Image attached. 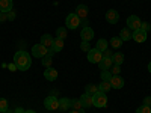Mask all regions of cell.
Instances as JSON below:
<instances>
[{
	"label": "cell",
	"mask_w": 151,
	"mask_h": 113,
	"mask_svg": "<svg viewBox=\"0 0 151 113\" xmlns=\"http://www.w3.org/2000/svg\"><path fill=\"white\" fill-rule=\"evenodd\" d=\"M148 71L151 72V62H150V64H148Z\"/></svg>",
	"instance_id": "cell-44"
},
{
	"label": "cell",
	"mask_w": 151,
	"mask_h": 113,
	"mask_svg": "<svg viewBox=\"0 0 151 113\" xmlns=\"http://www.w3.org/2000/svg\"><path fill=\"white\" fill-rule=\"evenodd\" d=\"M92 103H94V107H98V109H104L107 106V97L106 94L103 92H97L95 95H92Z\"/></svg>",
	"instance_id": "cell-2"
},
{
	"label": "cell",
	"mask_w": 151,
	"mask_h": 113,
	"mask_svg": "<svg viewBox=\"0 0 151 113\" xmlns=\"http://www.w3.org/2000/svg\"><path fill=\"white\" fill-rule=\"evenodd\" d=\"M119 38H121V41H129L132 39V30L129 27H122L121 32H119Z\"/></svg>",
	"instance_id": "cell-19"
},
{
	"label": "cell",
	"mask_w": 151,
	"mask_h": 113,
	"mask_svg": "<svg viewBox=\"0 0 151 113\" xmlns=\"http://www.w3.org/2000/svg\"><path fill=\"white\" fill-rule=\"evenodd\" d=\"M94 30L89 27V26H88V27H83L82 29V32H80V38H82V41H88V42H89L91 39H92V38H94Z\"/></svg>",
	"instance_id": "cell-10"
},
{
	"label": "cell",
	"mask_w": 151,
	"mask_h": 113,
	"mask_svg": "<svg viewBox=\"0 0 151 113\" xmlns=\"http://www.w3.org/2000/svg\"><path fill=\"white\" fill-rule=\"evenodd\" d=\"M8 110H9L8 99L6 98H0V113H6Z\"/></svg>",
	"instance_id": "cell-26"
},
{
	"label": "cell",
	"mask_w": 151,
	"mask_h": 113,
	"mask_svg": "<svg viewBox=\"0 0 151 113\" xmlns=\"http://www.w3.org/2000/svg\"><path fill=\"white\" fill-rule=\"evenodd\" d=\"M141 26H142V21H141V18L137 17V15H130V17L127 18V27H129L132 32H133V30H139Z\"/></svg>",
	"instance_id": "cell-5"
},
{
	"label": "cell",
	"mask_w": 151,
	"mask_h": 113,
	"mask_svg": "<svg viewBox=\"0 0 151 113\" xmlns=\"http://www.w3.org/2000/svg\"><path fill=\"white\" fill-rule=\"evenodd\" d=\"M112 89V86H110V82H100V84H98V91L100 92H103V94H107L109 91Z\"/></svg>",
	"instance_id": "cell-23"
},
{
	"label": "cell",
	"mask_w": 151,
	"mask_h": 113,
	"mask_svg": "<svg viewBox=\"0 0 151 113\" xmlns=\"http://www.w3.org/2000/svg\"><path fill=\"white\" fill-rule=\"evenodd\" d=\"M109 44H110L113 48H119V47L122 45V41H121V38H119V36H118V38H116V36H113Z\"/></svg>",
	"instance_id": "cell-27"
},
{
	"label": "cell",
	"mask_w": 151,
	"mask_h": 113,
	"mask_svg": "<svg viewBox=\"0 0 151 113\" xmlns=\"http://www.w3.org/2000/svg\"><path fill=\"white\" fill-rule=\"evenodd\" d=\"M98 92V84H94V83H89L85 86V94H89V95H95Z\"/></svg>",
	"instance_id": "cell-22"
},
{
	"label": "cell",
	"mask_w": 151,
	"mask_h": 113,
	"mask_svg": "<svg viewBox=\"0 0 151 113\" xmlns=\"http://www.w3.org/2000/svg\"><path fill=\"white\" fill-rule=\"evenodd\" d=\"M44 79L45 80H48V82H55L56 79H58V69H55V68H47L45 71H44Z\"/></svg>",
	"instance_id": "cell-13"
},
{
	"label": "cell",
	"mask_w": 151,
	"mask_h": 113,
	"mask_svg": "<svg viewBox=\"0 0 151 113\" xmlns=\"http://www.w3.org/2000/svg\"><path fill=\"white\" fill-rule=\"evenodd\" d=\"M95 48L98 50V51H101V53H103V51H106V50L109 48V42L104 39V38H101V39H98V41H97Z\"/></svg>",
	"instance_id": "cell-21"
},
{
	"label": "cell",
	"mask_w": 151,
	"mask_h": 113,
	"mask_svg": "<svg viewBox=\"0 0 151 113\" xmlns=\"http://www.w3.org/2000/svg\"><path fill=\"white\" fill-rule=\"evenodd\" d=\"M110 86L113 87V89H122L124 87V79L119 77V75H112Z\"/></svg>",
	"instance_id": "cell-12"
},
{
	"label": "cell",
	"mask_w": 151,
	"mask_h": 113,
	"mask_svg": "<svg viewBox=\"0 0 151 113\" xmlns=\"http://www.w3.org/2000/svg\"><path fill=\"white\" fill-rule=\"evenodd\" d=\"M147 36H148V33L144 32L142 29H139V30H133V32H132V39L136 41V42H139V44H142V42L147 41Z\"/></svg>",
	"instance_id": "cell-8"
},
{
	"label": "cell",
	"mask_w": 151,
	"mask_h": 113,
	"mask_svg": "<svg viewBox=\"0 0 151 113\" xmlns=\"http://www.w3.org/2000/svg\"><path fill=\"white\" fill-rule=\"evenodd\" d=\"M80 24H82L83 27H88V26H89V21H88V20L85 18V20H80Z\"/></svg>",
	"instance_id": "cell-38"
},
{
	"label": "cell",
	"mask_w": 151,
	"mask_h": 113,
	"mask_svg": "<svg viewBox=\"0 0 151 113\" xmlns=\"http://www.w3.org/2000/svg\"><path fill=\"white\" fill-rule=\"evenodd\" d=\"M44 107L47 110H59V99L56 98V95H48L44 99Z\"/></svg>",
	"instance_id": "cell-4"
},
{
	"label": "cell",
	"mask_w": 151,
	"mask_h": 113,
	"mask_svg": "<svg viewBox=\"0 0 151 113\" xmlns=\"http://www.w3.org/2000/svg\"><path fill=\"white\" fill-rule=\"evenodd\" d=\"M71 107H73L74 110H82V109H83V106H82V103H80L79 98L71 99Z\"/></svg>",
	"instance_id": "cell-30"
},
{
	"label": "cell",
	"mask_w": 151,
	"mask_h": 113,
	"mask_svg": "<svg viewBox=\"0 0 151 113\" xmlns=\"http://www.w3.org/2000/svg\"><path fill=\"white\" fill-rule=\"evenodd\" d=\"M79 26H80V18L76 15V12L68 14L67 15V20H65V27L67 29H71V30H76Z\"/></svg>",
	"instance_id": "cell-3"
},
{
	"label": "cell",
	"mask_w": 151,
	"mask_h": 113,
	"mask_svg": "<svg viewBox=\"0 0 151 113\" xmlns=\"http://www.w3.org/2000/svg\"><path fill=\"white\" fill-rule=\"evenodd\" d=\"M79 99H80L83 109H88V107H92V106H94V103H92V95H89V94H83Z\"/></svg>",
	"instance_id": "cell-14"
},
{
	"label": "cell",
	"mask_w": 151,
	"mask_h": 113,
	"mask_svg": "<svg viewBox=\"0 0 151 113\" xmlns=\"http://www.w3.org/2000/svg\"><path fill=\"white\" fill-rule=\"evenodd\" d=\"M52 50H53L55 53L62 51V50H64V39H59V38H55V42H53V45H52Z\"/></svg>",
	"instance_id": "cell-20"
},
{
	"label": "cell",
	"mask_w": 151,
	"mask_h": 113,
	"mask_svg": "<svg viewBox=\"0 0 151 113\" xmlns=\"http://www.w3.org/2000/svg\"><path fill=\"white\" fill-rule=\"evenodd\" d=\"M67 27H59L58 30H56V38H59V39H65L67 38Z\"/></svg>",
	"instance_id": "cell-28"
},
{
	"label": "cell",
	"mask_w": 151,
	"mask_h": 113,
	"mask_svg": "<svg viewBox=\"0 0 151 113\" xmlns=\"http://www.w3.org/2000/svg\"><path fill=\"white\" fill-rule=\"evenodd\" d=\"M100 69H110L112 65H113V62H112V57H103L101 60H100Z\"/></svg>",
	"instance_id": "cell-18"
},
{
	"label": "cell",
	"mask_w": 151,
	"mask_h": 113,
	"mask_svg": "<svg viewBox=\"0 0 151 113\" xmlns=\"http://www.w3.org/2000/svg\"><path fill=\"white\" fill-rule=\"evenodd\" d=\"M53 42H55V38H53L52 35H48V33H44V35L41 36V44H42L44 47H47V48H52Z\"/></svg>",
	"instance_id": "cell-16"
},
{
	"label": "cell",
	"mask_w": 151,
	"mask_h": 113,
	"mask_svg": "<svg viewBox=\"0 0 151 113\" xmlns=\"http://www.w3.org/2000/svg\"><path fill=\"white\" fill-rule=\"evenodd\" d=\"M88 14H89V9H88L86 5H79L77 8H76V15H77L80 20L88 18Z\"/></svg>",
	"instance_id": "cell-11"
},
{
	"label": "cell",
	"mask_w": 151,
	"mask_h": 113,
	"mask_svg": "<svg viewBox=\"0 0 151 113\" xmlns=\"http://www.w3.org/2000/svg\"><path fill=\"white\" fill-rule=\"evenodd\" d=\"M12 8H14L12 0H0V12H5V14H8L9 11H12Z\"/></svg>",
	"instance_id": "cell-15"
},
{
	"label": "cell",
	"mask_w": 151,
	"mask_h": 113,
	"mask_svg": "<svg viewBox=\"0 0 151 113\" xmlns=\"http://www.w3.org/2000/svg\"><path fill=\"white\" fill-rule=\"evenodd\" d=\"M101 59H103V53L98 51L97 48H91L88 51V62H91V64H100Z\"/></svg>",
	"instance_id": "cell-6"
},
{
	"label": "cell",
	"mask_w": 151,
	"mask_h": 113,
	"mask_svg": "<svg viewBox=\"0 0 151 113\" xmlns=\"http://www.w3.org/2000/svg\"><path fill=\"white\" fill-rule=\"evenodd\" d=\"M47 53H48V48L44 47L42 44H36V45L32 47V56H33V57H38V59L41 57V59H42Z\"/></svg>",
	"instance_id": "cell-7"
},
{
	"label": "cell",
	"mask_w": 151,
	"mask_h": 113,
	"mask_svg": "<svg viewBox=\"0 0 151 113\" xmlns=\"http://www.w3.org/2000/svg\"><path fill=\"white\" fill-rule=\"evenodd\" d=\"M112 62L115 65H121L122 62H124V54L122 53H115V54H112Z\"/></svg>",
	"instance_id": "cell-25"
},
{
	"label": "cell",
	"mask_w": 151,
	"mask_h": 113,
	"mask_svg": "<svg viewBox=\"0 0 151 113\" xmlns=\"http://www.w3.org/2000/svg\"><path fill=\"white\" fill-rule=\"evenodd\" d=\"M144 106L151 107V97H145V98H144Z\"/></svg>",
	"instance_id": "cell-37"
},
{
	"label": "cell",
	"mask_w": 151,
	"mask_h": 113,
	"mask_svg": "<svg viewBox=\"0 0 151 113\" xmlns=\"http://www.w3.org/2000/svg\"><path fill=\"white\" fill-rule=\"evenodd\" d=\"M103 57H112V53H110L109 48L106 50V51H103Z\"/></svg>",
	"instance_id": "cell-39"
},
{
	"label": "cell",
	"mask_w": 151,
	"mask_h": 113,
	"mask_svg": "<svg viewBox=\"0 0 151 113\" xmlns=\"http://www.w3.org/2000/svg\"><path fill=\"white\" fill-rule=\"evenodd\" d=\"M68 113H79V110H71V112H68Z\"/></svg>",
	"instance_id": "cell-43"
},
{
	"label": "cell",
	"mask_w": 151,
	"mask_h": 113,
	"mask_svg": "<svg viewBox=\"0 0 151 113\" xmlns=\"http://www.w3.org/2000/svg\"><path fill=\"white\" fill-rule=\"evenodd\" d=\"M14 112H15V113H24V112H26V110H24L23 107H17V109H15Z\"/></svg>",
	"instance_id": "cell-40"
},
{
	"label": "cell",
	"mask_w": 151,
	"mask_h": 113,
	"mask_svg": "<svg viewBox=\"0 0 151 113\" xmlns=\"http://www.w3.org/2000/svg\"><path fill=\"white\" fill-rule=\"evenodd\" d=\"M6 15H8V21H12V20H15V15H17V14H15V11L12 9V11H9V12H8Z\"/></svg>",
	"instance_id": "cell-34"
},
{
	"label": "cell",
	"mask_w": 151,
	"mask_h": 113,
	"mask_svg": "<svg viewBox=\"0 0 151 113\" xmlns=\"http://www.w3.org/2000/svg\"><path fill=\"white\" fill-rule=\"evenodd\" d=\"M101 80L103 82H110L112 80V72L109 69H103L101 71Z\"/></svg>",
	"instance_id": "cell-29"
},
{
	"label": "cell",
	"mask_w": 151,
	"mask_h": 113,
	"mask_svg": "<svg viewBox=\"0 0 151 113\" xmlns=\"http://www.w3.org/2000/svg\"><path fill=\"white\" fill-rule=\"evenodd\" d=\"M109 71L112 72V75H119V72H121V65H115V64H113Z\"/></svg>",
	"instance_id": "cell-31"
},
{
	"label": "cell",
	"mask_w": 151,
	"mask_h": 113,
	"mask_svg": "<svg viewBox=\"0 0 151 113\" xmlns=\"http://www.w3.org/2000/svg\"><path fill=\"white\" fill-rule=\"evenodd\" d=\"M52 62H53V56L48 54V53L41 59V64H42V67H45V68H50V67H52Z\"/></svg>",
	"instance_id": "cell-24"
},
{
	"label": "cell",
	"mask_w": 151,
	"mask_h": 113,
	"mask_svg": "<svg viewBox=\"0 0 151 113\" xmlns=\"http://www.w3.org/2000/svg\"><path fill=\"white\" fill-rule=\"evenodd\" d=\"M136 113H151V107L142 104L141 107H137V109H136Z\"/></svg>",
	"instance_id": "cell-32"
},
{
	"label": "cell",
	"mask_w": 151,
	"mask_h": 113,
	"mask_svg": "<svg viewBox=\"0 0 151 113\" xmlns=\"http://www.w3.org/2000/svg\"><path fill=\"white\" fill-rule=\"evenodd\" d=\"M9 68H11V71H15L17 67H15V64H14V65H9Z\"/></svg>",
	"instance_id": "cell-41"
},
{
	"label": "cell",
	"mask_w": 151,
	"mask_h": 113,
	"mask_svg": "<svg viewBox=\"0 0 151 113\" xmlns=\"http://www.w3.org/2000/svg\"><path fill=\"white\" fill-rule=\"evenodd\" d=\"M141 29H142L144 32H147V33H148V32L151 30V24H148V23H144V21H142V26H141Z\"/></svg>",
	"instance_id": "cell-35"
},
{
	"label": "cell",
	"mask_w": 151,
	"mask_h": 113,
	"mask_svg": "<svg viewBox=\"0 0 151 113\" xmlns=\"http://www.w3.org/2000/svg\"><path fill=\"white\" fill-rule=\"evenodd\" d=\"M6 113H15V112H12V110H8V112H6Z\"/></svg>",
	"instance_id": "cell-45"
},
{
	"label": "cell",
	"mask_w": 151,
	"mask_h": 113,
	"mask_svg": "<svg viewBox=\"0 0 151 113\" xmlns=\"http://www.w3.org/2000/svg\"><path fill=\"white\" fill-rule=\"evenodd\" d=\"M71 109V99L70 98H60L59 99V110H62V112H68Z\"/></svg>",
	"instance_id": "cell-17"
},
{
	"label": "cell",
	"mask_w": 151,
	"mask_h": 113,
	"mask_svg": "<svg viewBox=\"0 0 151 113\" xmlns=\"http://www.w3.org/2000/svg\"><path fill=\"white\" fill-rule=\"evenodd\" d=\"M80 50H82V51H89V50H91L89 42H88V41H82V44H80Z\"/></svg>",
	"instance_id": "cell-33"
},
{
	"label": "cell",
	"mask_w": 151,
	"mask_h": 113,
	"mask_svg": "<svg viewBox=\"0 0 151 113\" xmlns=\"http://www.w3.org/2000/svg\"><path fill=\"white\" fill-rule=\"evenodd\" d=\"M118 20H119L118 11H115V9H109V11L106 12V21H107V23H110V24H116Z\"/></svg>",
	"instance_id": "cell-9"
},
{
	"label": "cell",
	"mask_w": 151,
	"mask_h": 113,
	"mask_svg": "<svg viewBox=\"0 0 151 113\" xmlns=\"http://www.w3.org/2000/svg\"><path fill=\"white\" fill-rule=\"evenodd\" d=\"M24 113H36V112H35V110H26Z\"/></svg>",
	"instance_id": "cell-42"
},
{
	"label": "cell",
	"mask_w": 151,
	"mask_h": 113,
	"mask_svg": "<svg viewBox=\"0 0 151 113\" xmlns=\"http://www.w3.org/2000/svg\"><path fill=\"white\" fill-rule=\"evenodd\" d=\"M5 21H8V15L5 14V12H0V24L5 23Z\"/></svg>",
	"instance_id": "cell-36"
},
{
	"label": "cell",
	"mask_w": 151,
	"mask_h": 113,
	"mask_svg": "<svg viewBox=\"0 0 151 113\" xmlns=\"http://www.w3.org/2000/svg\"><path fill=\"white\" fill-rule=\"evenodd\" d=\"M14 64H15L17 69L27 71L32 67V56L27 51H24V50H18L14 54Z\"/></svg>",
	"instance_id": "cell-1"
}]
</instances>
